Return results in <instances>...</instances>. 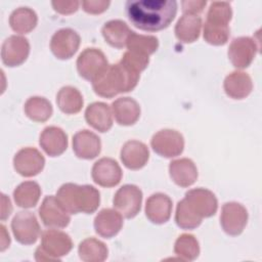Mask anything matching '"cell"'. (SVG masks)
Masks as SVG:
<instances>
[{"label":"cell","mask_w":262,"mask_h":262,"mask_svg":"<svg viewBox=\"0 0 262 262\" xmlns=\"http://www.w3.org/2000/svg\"><path fill=\"white\" fill-rule=\"evenodd\" d=\"M177 6L175 0H129L125 7L133 26L142 31L157 32L173 21Z\"/></svg>","instance_id":"cell-1"},{"label":"cell","mask_w":262,"mask_h":262,"mask_svg":"<svg viewBox=\"0 0 262 262\" xmlns=\"http://www.w3.org/2000/svg\"><path fill=\"white\" fill-rule=\"evenodd\" d=\"M139 77V73L119 61L108 64L104 73L92 82V87L97 95L111 98L119 93L132 91L136 87Z\"/></svg>","instance_id":"cell-2"},{"label":"cell","mask_w":262,"mask_h":262,"mask_svg":"<svg viewBox=\"0 0 262 262\" xmlns=\"http://www.w3.org/2000/svg\"><path fill=\"white\" fill-rule=\"evenodd\" d=\"M55 196L70 214H92L100 204L99 191L89 184L64 183L58 188Z\"/></svg>","instance_id":"cell-3"},{"label":"cell","mask_w":262,"mask_h":262,"mask_svg":"<svg viewBox=\"0 0 262 262\" xmlns=\"http://www.w3.org/2000/svg\"><path fill=\"white\" fill-rule=\"evenodd\" d=\"M73 242L70 235L57 229H47L41 236V246L35 252L37 261H58L71 252Z\"/></svg>","instance_id":"cell-4"},{"label":"cell","mask_w":262,"mask_h":262,"mask_svg":"<svg viewBox=\"0 0 262 262\" xmlns=\"http://www.w3.org/2000/svg\"><path fill=\"white\" fill-rule=\"evenodd\" d=\"M79 75L90 82H94L108 67L104 53L97 48H86L77 58Z\"/></svg>","instance_id":"cell-5"},{"label":"cell","mask_w":262,"mask_h":262,"mask_svg":"<svg viewBox=\"0 0 262 262\" xmlns=\"http://www.w3.org/2000/svg\"><path fill=\"white\" fill-rule=\"evenodd\" d=\"M11 229L15 239L27 246L35 244L41 232L35 214L30 211L17 212L11 221Z\"/></svg>","instance_id":"cell-6"},{"label":"cell","mask_w":262,"mask_h":262,"mask_svg":"<svg viewBox=\"0 0 262 262\" xmlns=\"http://www.w3.org/2000/svg\"><path fill=\"white\" fill-rule=\"evenodd\" d=\"M150 145L156 154L170 159L182 154L184 149V138L176 130L163 129L154 134Z\"/></svg>","instance_id":"cell-7"},{"label":"cell","mask_w":262,"mask_h":262,"mask_svg":"<svg viewBox=\"0 0 262 262\" xmlns=\"http://www.w3.org/2000/svg\"><path fill=\"white\" fill-rule=\"evenodd\" d=\"M142 203V191L134 184H125L120 187L114 195V207L124 217L130 219L135 217L140 209Z\"/></svg>","instance_id":"cell-8"},{"label":"cell","mask_w":262,"mask_h":262,"mask_svg":"<svg viewBox=\"0 0 262 262\" xmlns=\"http://www.w3.org/2000/svg\"><path fill=\"white\" fill-rule=\"evenodd\" d=\"M248 221V211L239 203L229 202L222 206L220 224L223 230L232 236L243 232Z\"/></svg>","instance_id":"cell-9"},{"label":"cell","mask_w":262,"mask_h":262,"mask_svg":"<svg viewBox=\"0 0 262 262\" xmlns=\"http://www.w3.org/2000/svg\"><path fill=\"white\" fill-rule=\"evenodd\" d=\"M79 34L70 28L56 31L50 40V49L58 59H70L78 51L80 46Z\"/></svg>","instance_id":"cell-10"},{"label":"cell","mask_w":262,"mask_h":262,"mask_svg":"<svg viewBox=\"0 0 262 262\" xmlns=\"http://www.w3.org/2000/svg\"><path fill=\"white\" fill-rule=\"evenodd\" d=\"M39 216L43 224L51 228H64L71 221L70 213L59 204L54 195L44 198L39 208Z\"/></svg>","instance_id":"cell-11"},{"label":"cell","mask_w":262,"mask_h":262,"mask_svg":"<svg viewBox=\"0 0 262 262\" xmlns=\"http://www.w3.org/2000/svg\"><path fill=\"white\" fill-rule=\"evenodd\" d=\"M45 166L43 155L34 147L19 149L13 158L14 170L24 177H32L39 174Z\"/></svg>","instance_id":"cell-12"},{"label":"cell","mask_w":262,"mask_h":262,"mask_svg":"<svg viewBox=\"0 0 262 262\" xmlns=\"http://www.w3.org/2000/svg\"><path fill=\"white\" fill-rule=\"evenodd\" d=\"M30 53V43L23 36L12 35L5 39L1 47L2 62L10 68L20 66Z\"/></svg>","instance_id":"cell-13"},{"label":"cell","mask_w":262,"mask_h":262,"mask_svg":"<svg viewBox=\"0 0 262 262\" xmlns=\"http://www.w3.org/2000/svg\"><path fill=\"white\" fill-rule=\"evenodd\" d=\"M184 199L191 210L201 218H208L215 215L218 209V201L215 194L211 190L203 187L186 191Z\"/></svg>","instance_id":"cell-14"},{"label":"cell","mask_w":262,"mask_h":262,"mask_svg":"<svg viewBox=\"0 0 262 262\" xmlns=\"http://www.w3.org/2000/svg\"><path fill=\"white\" fill-rule=\"evenodd\" d=\"M258 47L250 37H238L232 40L228 48V58L236 69H246L254 60Z\"/></svg>","instance_id":"cell-15"},{"label":"cell","mask_w":262,"mask_h":262,"mask_svg":"<svg viewBox=\"0 0 262 262\" xmlns=\"http://www.w3.org/2000/svg\"><path fill=\"white\" fill-rule=\"evenodd\" d=\"M93 181L102 187H114L122 179V170L117 161L111 158H101L92 167Z\"/></svg>","instance_id":"cell-16"},{"label":"cell","mask_w":262,"mask_h":262,"mask_svg":"<svg viewBox=\"0 0 262 262\" xmlns=\"http://www.w3.org/2000/svg\"><path fill=\"white\" fill-rule=\"evenodd\" d=\"M73 150L80 159L92 160L100 154V138L95 133L86 129L78 131L73 136Z\"/></svg>","instance_id":"cell-17"},{"label":"cell","mask_w":262,"mask_h":262,"mask_svg":"<svg viewBox=\"0 0 262 262\" xmlns=\"http://www.w3.org/2000/svg\"><path fill=\"white\" fill-rule=\"evenodd\" d=\"M172 213V200L169 195L157 192L151 194L145 203V215L155 224L166 223Z\"/></svg>","instance_id":"cell-18"},{"label":"cell","mask_w":262,"mask_h":262,"mask_svg":"<svg viewBox=\"0 0 262 262\" xmlns=\"http://www.w3.org/2000/svg\"><path fill=\"white\" fill-rule=\"evenodd\" d=\"M120 157L126 168L130 170H139L147 163L149 150L143 142L129 140L122 146Z\"/></svg>","instance_id":"cell-19"},{"label":"cell","mask_w":262,"mask_h":262,"mask_svg":"<svg viewBox=\"0 0 262 262\" xmlns=\"http://www.w3.org/2000/svg\"><path fill=\"white\" fill-rule=\"evenodd\" d=\"M39 144L49 157H58L68 147V135L59 127L49 126L40 134Z\"/></svg>","instance_id":"cell-20"},{"label":"cell","mask_w":262,"mask_h":262,"mask_svg":"<svg viewBox=\"0 0 262 262\" xmlns=\"http://www.w3.org/2000/svg\"><path fill=\"white\" fill-rule=\"evenodd\" d=\"M122 226V214L114 209H102L94 219L95 232L104 238H111L117 235Z\"/></svg>","instance_id":"cell-21"},{"label":"cell","mask_w":262,"mask_h":262,"mask_svg":"<svg viewBox=\"0 0 262 262\" xmlns=\"http://www.w3.org/2000/svg\"><path fill=\"white\" fill-rule=\"evenodd\" d=\"M169 174L173 182L181 187L192 185L199 175L195 164L187 158L172 161L169 165Z\"/></svg>","instance_id":"cell-22"},{"label":"cell","mask_w":262,"mask_h":262,"mask_svg":"<svg viewBox=\"0 0 262 262\" xmlns=\"http://www.w3.org/2000/svg\"><path fill=\"white\" fill-rule=\"evenodd\" d=\"M85 120L89 126L99 132H106L113 126V115L108 104L93 102L85 111Z\"/></svg>","instance_id":"cell-23"},{"label":"cell","mask_w":262,"mask_h":262,"mask_svg":"<svg viewBox=\"0 0 262 262\" xmlns=\"http://www.w3.org/2000/svg\"><path fill=\"white\" fill-rule=\"evenodd\" d=\"M112 110L117 123L122 126L133 125L140 117V106L131 97H120L116 99L112 103Z\"/></svg>","instance_id":"cell-24"},{"label":"cell","mask_w":262,"mask_h":262,"mask_svg":"<svg viewBox=\"0 0 262 262\" xmlns=\"http://www.w3.org/2000/svg\"><path fill=\"white\" fill-rule=\"evenodd\" d=\"M225 93L233 99L246 98L253 89L251 77L244 72L235 71L226 76L223 83Z\"/></svg>","instance_id":"cell-25"},{"label":"cell","mask_w":262,"mask_h":262,"mask_svg":"<svg viewBox=\"0 0 262 262\" xmlns=\"http://www.w3.org/2000/svg\"><path fill=\"white\" fill-rule=\"evenodd\" d=\"M202 18L198 14L184 13L176 23L175 36L182 43H192L200 37Z\"/></svg>","instance_id":"cell-26"},{"label":"cell","mask_w":262,"mask_h":262,"mask_svg":"<svg viewBox=\"0 0 262 262\" xmlns=\"http://www.w3.org/2000/svg\"><path fill=\"white\" fill-rule=\"evenodd\" d=\"M101 33L107 44L121 49L126 46L132 31L125 21L121 19H113L104 24Z\"/></svg>","instance_id":"cell-27"},{"label":"cell","mask_w":262,"mask_h":262,"mask_svg":"<svg viewBox=\"0 0 262 262\" xmlns=\"http://www.w3.org/2000/svg\"><path fill=\"white\" fill-rule=\"evenodd\" d=\"M56 103L59 110L67 115L78 114L84 100L80 91L73 86H63L56 94Z\"/></svg>","instance_id":"cell-28"},{"label":"cell","mask_w":262,"mask_h":262,"mask_svg":"<svg viewBox=\"0 0 262 262\" xmlns=\"http://www.w3.org/2000/svg\"><path fill=\"white\" fill-rule=\"evenodd\" d=\"M37 23V13L30 7H18L9 16L10 28L18 34L30 33L36 28Z\"/></svg>","instance_id":"cell-29"},{"label":"cell","mask_w":262,"mask_h":262,"mask_svg":"<svg viewBox=\"0 0 262 262\" xmlns=\"http://www.w3.org/2000/svg\"><path fill=\"white\" fill-rule=\"evenodd\" d=\"M41 195L40 185L35 181L21 182L13 191V199L15 204L25 209L35 207Z\"/></svg>","instance_id":"cell-30"},{"label":"cell","mask_w":262,"mask_h":262,"mask_svg":"<svg viewBox=\"0 0 262 262\" xmlns=\"http://www.w3.org/2000/svg\"><path fill=\"white\" fill-rule=\"evenodd\" d=\"M79 257L85 262H102L107 258V247L99 239L89 237L80 243Z\"/></svg>","instance_id":"cell-31"},{"label":"cell","mask_w":262,"mask_h":262,"mask_svg":"<svg viewBox=\"0 0 262 262\" xmlns=\"http://www.w3.org/2000/svg\"><path fill=\"white\" fill-rule=\"evenodd\" d=\"M24 111L32 121L43 123L52 115L53 108L49 100L41 96H32L28 98L24 105Z\"/></svg>","instance_id":"cell-32"},{"label":"cell","mask_w":262,"mask_h":262,"mask_svg":"<svg viewBox=\"0 0 262 262\" xmlns=\"http://www.w3.org/2000/svg\"><path fill=\"white\" fill-rule=\"evenodd\" d=\"M126 46L129 51L149 56L150 54L157 51L159 47V40L155 36L140 35L132 31L128 38Z\"/></svg>","instance_id":"cell-33"},{"label":"cell","mask_w":262,"mask_h":262,"mask_svg":"<svg viewBox=\"0 0 262 262\" xmlns=\"http://www.w3.org/2000/svg\"><path fill=\"white\" fill-rule=\"evenodd\" d=\"M174 252L184 261H193L200 254L199 242L192 234L183 233L176 239Z\"/></svg>","instance_id":"cell-34"},{"label":"cell","mask_w":262,"mask_h":262,"mask_svg":"<svg viewBox=\"0 0 262 262\" xmlns=\"http://www.w3.org/2000/svg\"><path fill=\"white\" fill-rule=\"evenodd\" d=\"M203 218L196 215L185 199H182L178 202L175 213V221L176 224L182 229H194L202 223Z\"/></svg>","instance_id":"cell-35"},{"label":"cell","mask_w":262,"mask_h":262,"mask_svg":"<svg viewBox=\"0 0 262 262\" xmlns=\"http://www.w3.org/2000/svg\"><path fill=\"white\" fill-rule=\"evenodd\" d=\"M231 17L232 10L230 3L225 1H215L210 4L206 23L215 26H228Z\"/></svg>","instance_id":"cell-36"},{"label":"cell","mask_w":262,"mask_h":262,"mask_svg":"<svg viewBox=\"0 0 262 262\" xmlns=\"http://www.w3.org/2000/svg\"><path fill=\"white\" fill-rule=\"evenodd\" d=\"M204 39L211 45H224L229 38V26H215L205 21L204 25Z\"/></svg>","instance_id":"cell-37"},{"label":"cell","mask_w":262,"mask_h":262,"mask_svg":"<svg viewBox=\"0 0 262 262\" xmlns=\"http://www.w3.org/2000/svg\"><path fill=\"white\" fill-rule=\"evenodd\" d=\"M120 62H122L123 64L127 66L128 68H130L133 71H135V72L140 74L148 66V63H149V56L141 54V53H137V52H133V51L127 50L124 53V55L122 56Z\"/></svg>","instance_id":"cell-38"},{"label":"cell","mask_w":262,"mask_h":262,"mask_svg":"<svg viewBox=\"0 0 262 262\" xmlns=\"http://www.w3.org/2000/svg\"><path fill=\"white\" fill-rule=\"evenodd\" d=\"M81 4L83 10L87 13L99 14L104 12L108 8L111 2L106 0H84Z\"/></svg>","instance_id":"cell-39"},{"label":"cell","mask_w":262,"mask_h":262,"mask_svg":"<svg viewBox=\"0 0 262 262\" xmlns=\"http://www.w3.org/2000/svg\"><path fill=\"white\" fill-rule=\"evenodd\" d=\"M51 5L53 9L60 14H71L78 10L79 1H52Z\"/></svg>","instance_id":"cell-40"},{"label":"cell","mask_w":262,"mask_h":262,"mask_svg":"<svg viewBox=\"0 0 262 262\" xmlns=\"http://www.w3.org/2000/svg\"><path fill=\"white\" fill-rule=\"evenodd\" d=\"M207 4V1H196V0H186V1H182L181 2V6H182V10L184 13H191V14H198L201 13L205 6Z\"/></svg>","instance_id":"cell-41"},{"label":"cell","mask_w":262,"mask_h":262,"mask_svg":"<svg viewBox=\"0 0 262 262\" xmlns=\"http://www.w3.org/2000/svg\"><path fill=\"white\" fill-rule=\"evenodd\" d=\"M11 211H12V206L9 198L6 194L2 193L1 194V220L2 221L6 220L11 214Z\"/></svg>","instance_id":"cell-42"},{"label":"cell","mask_w":262,"mask_h":262,"mask_svg":"<svg viewBox=\"0 0 262 262\" xmlns=\"http://www.w3.org/2000/svg\"><path fill=\"white\" fill-rule=\"evenodd\" d=\"M0 228H1V248H0V250H1V252H3V251H5V249H7L9 247L10 237L6 230V227L3 224L0 226Z\"/></svg>","instance_id":"cell-43"}]
</instances>
